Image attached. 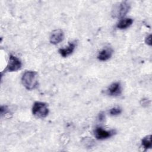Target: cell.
<instances>
[{
	"label": "cell",
	"mask_w": 152,
	"mask_h": 152,
	"mask_svg": "<svg viewBox=\"0 0 152 152\" xmlns=\"http://www.w3.org/2000/svg\"><path fill=\"white\" fill-rule=\"evenodd\" d=\"M21 82L26 89H34L38 84L37 73L33 71H26L21 77Z\"/></svg>",
	"instance_id": "cell-1"
},
{
	"label": "cell",
	"mask_w": 152,
	"mask_h": 152,
	"mask_svg": "<svg viewBox=\"0 0 152 152\" xmlns=\"http://www.w3.org/2000/svg\"><path fill=\"white\" fill-rule=\"evenodd\" d=\"M32 113L37 118H45L49 113V109L48 105L43 102H36L33 106Z\"/></svg>",
	"instance_id": "cell-2"
},
{
	"label": "cell",
	"mask_w": 152,
	"mask_h": 152,
	"mask_svg": "<svg viewBox=\"0 0 152 152\" xmlns=\"http://www.w3.org/2000/svg\"><path fill=\"white\" fill-rule=\"evenodd\" d=\"M22 64L21 61L15 56L11 55L9 58V61L5 71L8 72L17 71L21 67Z\"/></svg>",
	"instance_id": "cell-3"
},
{
	"label": "cell",
	"mask_w": 152,
	"mask_h": 152,
	"mask_svg": "<svg viewBox=\"0 0 152 152\" xmlns=\"http://www.w3.org/2000/svg\"><path fill=\"white\" fill-rule=\"evenodd\" d=\"M129 10V5L126 1L121 2L113 10V15L116 17H123Z\"/></svg>",
	"instance_id": "cell-4"
},
{
	"label": "cell",
	"mask_w": 152,
	"mask_h": 152,
	"mask_svg": "<svg viewBox=\"0 0 152 152\" xmlns=\"http://www.w3.org/2000/svg\"><path fill=\"white\" fill-rule=\"evenodd\" d=\"M115 134L113 130L106 131L100 127H97L94 130V135L97 140H104L112 137Z\"/></svg>",
	"instance_id": "cell-5"
},
{
	"label": "cell",
	"mask_w": 152,
	"mask_h": 152,
	"mask_svg": "<svg viewBox=\"0 0 152 152\" xmlns=\"http://www.w3.org/2000/svg\"><path fill=\"white\" fill-rule=\"evenodd\" d=\"M64 37V34L62 30L56 29L53 30L50 36V42L52 44L56 45L62 42Z\"/></svg>",
	"instance_id": "cell-6"
},
{
	"label": "cell",
	"mask_w": 152,
	"mask_h": 152,
	"mask_svg": "<svg viewBox=\"0 0 152 152\" xmlns=\"http://www.w3.org/2000/svg\"><path fill=\"white\" fill-rule=\"evenodd\" d=\"M108 94L113 96H119L122 93V87L119 82H116L112 84L107 90Z\"/></svg>",
	"instance_id": "cell-7"
},
{
	"label": "cell",
	"mask_w": 152,
	"mask_h": 152,
	"mask_svg": "<svg viewBox=\"0 0 152 152\" xmlns=\"http://www.w3.org/2000/svg\"><path fill=\"white\" fill-rule=\"evenodd\" d=\"M76 46L75 42H70L68 46L65 48H61L59 50V53L63 57H66L70 55L74 50Z\"/></svg>",
	"instance_id": "cell-8"
},
{
	"label": "cell",
	"mask_w": 152,
	"mask_h": 152,
	"mask_svg": "<svg viewBox=\"0 0 152 152\" xmlns=\"http://www.w3.org/2000/svg\"><path fill=\"white\" fill-rule=\"evenodd\" d=\"M112 53H113V50L111 48H105L99 53L97 58L99 60L101 61H107L111 57Z\"/></svg>",
	"instance_id": "cell-9"
},
{
	"label": "cell",
	"mask_w": 152,
	"mask_h": 152,
	"mask_svg": "<svg viewBox=\"0 0 152 152\" xmlns=\"http://www.w3.org/2000/svg\"><path fill=\"white\" fill-rule=\"evenodd\" d=\"M133 20L132 18H126L121 20L116 25L117 28L119 29H125L129 27L132 24Z\"/></svg>",
	"instance_id": "cell-10"
},
{
	"label": "cell",
	"mask_w": 152,
	"mask_h": 152,
	"mask_svg": "<svg viewBox=\"0 0 152 152\" xmlns=\"http://www.w3.org/2000/svg\"><path fill=\"white\" fill-rule=\"evenodd\" d=\"M141 144L142 147L146 150L147 149L151 148L152 146L151 143V135H147L144 137L141 141Z\"/></svg>",
	"instance_id": "cell-11"
},
{
	"label": "cell",
	"mask_w": 152,
	"mask_h": 152,
	"mask_svg": "<svg viewBox=\"0 0 152 152\" xmlns=\"http://www.w3.org/2000/svg\"><path fill=\"white\" fill-rule=\"evenodd\" d=\"M122 112V109L119 107H115L110 109V115L112 116H116L119 115Z\"/></svg>",
	"instance_id": "cell-12"
},
{
	"label": "cell",
	"mask_w": 152,
	"mask_h": 152,
	"mask_svg": "<svg viewBox=\"0 0 152 152\" xmlns=\"http://www.w3.org/2000/svg\"><path fill=\"white\" fill-rule=\"evenodd\" d=\"M0 110H1V115H2L4 114V113L6 114V113L8 112V109H7V106H2L1 107Z\"/></svg>",
	"instance_id": "cell-13"
},
{
	"label": "cell",
	"mask_w": 152,
	"mask_h": 152,
	"mask_svg": "<svg viewBox=\"0 0 152 152\" xmlns=\"http://www.w3.org/2000/svg\"><path fill=\"white\" fill-rule=\"evenodd\" d=\"M145 43H146L147 45H150V46L151 45V34H150L149 36H148L145 38Z\"/></svg>",
	"instance_id": "cell-14"
},
{
	"label": "cell",
	"mask_w": 152,
	"mask_h": 152,
	"mask_svg": "<svg viewBox=\"0 0 152 152\" xmlns=\"http://www.w3.org/2000/svg\"><path fill=\"white\" fill-rule=\"evenodd\" d=\"M141 102H142L141 104H142V106H144V105L147 106V105L149 104V100H148V99H145H145H142Z\"/></svg>",
	"instance_id": "cell-15"
},
{
	"label": "cell",
	"mask_w": 152,
	"mask_h": 152,
	"mask_svg": "<svg viewBox=\"0 0 152 152\" xmlns=\"http://www.w3.org/2000/svg\"><path fill=\"white\" fill-rule=\"evenodd\" d=\"M99 119L100 121H103L104 119V115L103 113H100L99 115Z\"/></svg>",
	"instance_id": "cell-16"
}]
</instances>
